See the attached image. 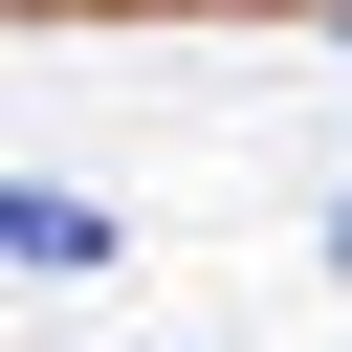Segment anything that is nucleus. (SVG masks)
<instances>
[{"instance_id": "nucleus-1", "label": "nucleus", "mask_w": 352, "mask_h": 352, "mask_svg": "<svg viewBox=\"0 0 352 352\" xmlns=\"http://www.w3.org/2000/svg\"><path fill=\"white\" fill-rule=\"evenodd\" d=\"M0 264H110V220H88V198H44V176H0Z\"/></svg>"}, {"instance_id": "nucleus-2", "label": "nucleus", "mask_w": 352, "mask_h": 352, "mask_svg": "<svg viewBox=\"0 0 352 352\" xmlns=\"http://www.w3.org/2000/svg\"><path fill=\"white\" fill-rule=\"evenodd\" d=\"M308 22H352V0H308Z\"/></svg>"}]
</instances>
